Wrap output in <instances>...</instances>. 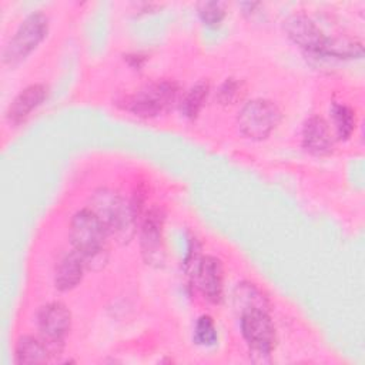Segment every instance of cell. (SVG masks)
Wrapping results in <instances>:
<instances>
[{
  "label": "cell",
  "mask_w": 365,
  "mask_h": 365,
  "mask_svg": "<svg viewBox=\"0 0 365 365\" xmlns=\"http://www.w3.org/2000/svg\"><path fill=\"white\" fill-rule=\"evenodd\" d=\"M71 327L70 309L58 301L43 305L37 314L40 338L47 344L51 354H57L64 344Z\"/></svg>",
  "instance_id": "6"
},
{
  "label": "cell",
  "mask_w": 365,
  "mask_h": 365,
  "mask_svg": "<svg viewBox=\"0 0 365 365\" xmlns=\"http://www.w3.org/2000/svg\"><path fill=\"white\" fill-rule=\"evenodd\" d=\"M218 334L210 315H201L194 327V341L201 346H211L217 342Z\"/></svg>",
  "instance_id": "20"
},
{
  "label": "cell",
  "mask_w": 365,
  "mask_h": 365,
  "mask_svg": "<svg viewBox=\"0 0 365 365\" xmlns=\"http://www.w3.org/2000/svg\"><path fill=\"white\" fill-rule=\"evenodd\" d=\"M180 88L171 80H157L143 86L127 101V108L137 117L151 118L167 113L178 100Z\"/></svg>",
  "instance_id": "3"
},
{
  "label": "cell",
  "mask_w": 365,
  "mask_h": 365,
  "mask_svg": "<svg viewBox=\"0 0 365 365\" xmlns=\"http://www.w3.org/2000/svg\"><path fill=\"white\" fill-rule=\"evenodd\" d=\"M68 237L73 250L83 257L87 268L97 269L103 267L110 235L101 220L90 208H83L73 215Z\"/></svg>",
  "instance_id": "2"
},
{
  "label": "cell",
  "mask_w": 365,
  "mask_h": 365,
  "mask_svg": "<svg viewBox=\"0 0 365 365\" xmlns=\"http://www.w3.org/2000/svg\"><path fill=\"white\" fill-rule=\"evenodd\" d=\"M321 56L334 58H361L364 56L362 43L348 37H327Z\"/></svg>",
  "instance_id": "16"
},
{
  "label": "cell",
  "mask_w": 365,
  "mask_h": 365,
  "mask_svg": "<svg viewBox=\"0 0 365 365\" xmlns=\"http://www.w3.org/2000/svg\"><path fill=\"white\" fill-rule=\"evenodd\" d=\"M163 225H164V214L160 208H151L143 220L140 244H141V252L147 264L163 262V258H164Z\"/></svg>",
  "instance_id": "10"
},
{
  "label": "cell",
  "mask_w": 365,
  "mask_h": 365,
  "mask_svg": "<svg viewBox=\"0 0 365 365\" xmlns=\"http://www.w3.org/2000/svg\"><path fill=\"white\" fill-rule=\"evenodd\" d=\"M197 11L205 26L217 27L225 17L227 4L224 1H202L197 6Z\"/></svg>",
  "instance_id": "19"
},
{
  "label": "cell",
  "mask_w": 365,
  "mask_h": 365,
  "mask_svg": "<svg viewBox=\"0 0 365 365\" xmlns=\"http://www.w3.org/2000/svg\"><path fill=\"white\" fill-rule=\"evenodd\" d=\"M104 224L108 235L127 241L133 237L138 205L110 188L97 190L90 200L88 207Z\"/></svg>",
  "instance_id": "1"
},
{
  "label": "cell",
  "mask_w": 365,
  "mask_h": 365,
  "mask_svg": "<svg viewBox=\"0 0 365 365\" xmlns=\"http://www.w3.org/2000/svg\"><path fill=\"white\" fill-rule=\"evenodd\" d=\"M47 98V87L44 84H31L21 90L10 103L6 117L11 124L23 123L36 108Z\"/></svg>",
  "instance_id": "12"
},
{
  "label": "cell",
  "mask_w": 365,
  "mask_h": 365,
  "mask_svg": "<svg viewBox=\"0 0 365 365\" xmlns=\"http://www.w3.org/2000/svg\"><path fill=\"white\" fill-rule=\"evenodd\" d=\"M208 93H210V84L207 81L202 80V81H198L197 84H194L185 93V96L182 97L181 104H180L181 113L184 114V117L191 118V120L195 118L200 114V111L208 97Z\"/></svg>",
  "instance_id": "18"
},
{
  "label": "cell",
  "mask_w": 365,
  "mask_h": 365,
  "mask_svg": "<svg viewBox=\"0 0 365 365\" xmlns=\"http://www.w3.org/2000/svg\"><path fill=\"white\" fill-rule=\"evenodd\" d=\"M234 309L242 315L251 311H268V299L262 291L251 282H240L232 292Z\"/></svg>",
  "instance_id": "14"
},
{
  "label": "cell",
  "mask_w": 365,
  "mask_h": 365,
  "mask_svg": "<svg viewBox=\"0 0 365 365\" xmlns=\"http://www.w3.org/2000/svg\"><path fill=\"white\" fill-rule=\"evenodd\" d=\"M282 118L279 107L267 98H254L245 103L237 115V125L250 140H264L279 125Z\"/></svg>",
  "instance_id": "4"
},
{
  "label": "cell",
  "mask_w": 365,
  "mask_h": 365,
  "mask_svg": "<svg viewBox=\"0 0 365 365\" xmlns=\"http://www.w3.org/2000/svg\"><path fill=\"white\" fill-rule=\"evenodd\" d=\"M51 355L47 344L40 336L24 335L16 344V362L17 364H44Z\"/></svg>",
  "instance_id": "15"
},
{
  "label": "cell",
  "mask_w": 365,
  "mask_h": 365,
  "mask_svg": "<svg viewBox=\"0 0 365 365\" xmlns=\"http://www.w3.org/2000/svg\"><path fill=\"white\" fill-rule=\"evenodd\" d=\"M48 31V17L36 11L29 14L3 50V61L16 66L23 61L44 40Z\"/></svg>",
  "instance_id": "5"
},
{
  "label": "cell",
  "mask_w": 365,
  "mask_h": 365,
  "mask_svg": "<svg viewBox=\"0 0 365 365\" xmlns=\"http://www.w3.org/2000/svg\"><path fill=\"white\" fill-rule=\"evenodd\" d=\"M331 118L338 140H348L355 130V111L342 103H334L331 106Z\"/></svg>",
  "instance_id": "17"
},
{
  "label": "cell",
  "mask_w": 365,
  "mask_h": 365,
  "mask_svg": "<svg viewBox=\"0 0 365 365\" xmlns=\"http://www.w3.org/2000/svg\"><path fill=\"white\" fill-rule=\"evenodd\" d=\"M284 30L288 38L302 50L317 56L322 54L327 36L311 17L301 13L291 14L284 21Z\"/></svg>",
  "instance_id": "8"
},
{
  "label": "cell",
  "mask_w": 365,
  "mask_h": 365,
  "mask_svg": "<svg viewBox=\"0 0 365 365\" xmlns=\"http://www.w3.org/2000/svg\"><path fill=\"white\" fill-rule=\"evenodd\" d=\"M240 327L244 339L254 354L267 356L275 346V327L268 311H251L240 315Z\"/></svg>",
  "instance_id": "7"
},
{
  "label": "cell",
  "mask_w": 365,
  "mask_h": 365,
  "mask_svg": "<svg viewBox=\"0 0 365 365\" xmlns=\"http://www.w3.org/2000/svg\"><path fill=\"white\" fill-rule=\"evenodd\" d=\"M242 84L237 78H227L217 91V98L221 104H232L241 97Z\"/></svg>",
  "instance_id": "21"
},
{
  "label": "cell",
  "mask_w": 365,
  "mask_h": 365,
  "mask_svg": "<svg viewBox=\"0 0 365 365\" xmlns=\"http://www.w3.org/2000/svg\"><path fill=\"white\" fill-rule=\"evenodd\" d=\"M302 147L314 155H327L332 151L335 138L325 118L309 117L302 125Z\"/></svg>",
  "instance_id": "11"
},
{
  "label": "cell",
  "mask_w": 365,
  "mask_h": 365,
  "mask_svg": "<svg viewBox=\"0 0 365 365\" xmlns=\"http://www.w3.org/2000/svg\"><path fill=\"white\" fill-rule=\"evenodd\" d=\"M194 282L204 298L212 304H218L224 291V269L218 258L212 255L201 257L194 272Z\"/></svg>",
  "instance_id": "9"
},
{
  "label": "cell",
  "mask_w": 365,
  "mask_h": 365,
  "mask_svg": "<svg viewBox=\"0 0 365 365\" xmlns=\"http://www.w3.org/2000/svg\"><path fill=\"white\" fill-rule=\"evenodd\" d=\"M86 262L77 251H70L64 254L56 265L54 284L58 291H70L78 285L83 279L86 269Z\"/></svg>",
  "instance_id": "13"
}]
</instances>
